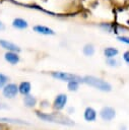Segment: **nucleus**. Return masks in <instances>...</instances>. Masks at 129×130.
<instances>
[{
    "mask_svg": "<svg viewBox=\"0 0 129 130\" xmlns=\"http://www.w3.org/2000/svg\"><path fill=\"white\" fill-rule=\"evenodd\" d=\"M83 117L87 122H93L96 119V111L91 107H87L84 110Z\"/></svg>",
    "mask_w": 129,
    "mask_h": 130,
    "instance_id": "obj_8",
    "label": "nucleus"
},
{
    "mask_svg": "<svg viewBox=\"0 0 129 130\" xmlns=\"http://www.w3.org/2000/svg\"><path fill=\"white\" fill-rule=\"evenodd\" d=\"M0 122H6V123H13V124H27L25 121L18 120V119H13V118H5V117H0Z\"/></svg>",
    "mask_w": 129,
    "mask_h": 130,
    "instance_id": "obj_16",
    "label": "nucleus"
},
{
    "mask_svg": "<svg viewBox=\"0 0 129 130\" xmlns=\"http://www.w3.org/2000/svg\"><path fill=\"white\" fill-rule=\"evenodd\" d=\"M52 77L59 79L61 81H66V82H70V81H78V82H82V78L76 74H72V73H68V72H62V71H54L51 73Z\"/></svg>",
    "mask_w": 129,
    "mask_h": 130,
    "instance_id": "obj_3",
    "label": "nucleus"
},
{
    "mask_svg": "<svg viewBox=\"0 0 129 130\" xmlns=\"http://www.w3.org/2000/svg\"><path fill=\"white\" fill-rule=\"evenodd\" d=\"M23 104H24V106L27 107V108H33V107H35L36 104H37V99H36L35 96L30 95V94H27V95H25V96L23 98Z\"/></svg>",
    "mask_w": 129,
    "mask_h": 130,
    "instance_id": "obj_13",
    "label": "nucleus"
},
{
    "mask_svg": "<svg viewBox=\"0 0 129 130\" xmlns=\"http://www.w3.org/2000/svg\"><path fill=\"white\" fill-rule=\"evenodd\" d=\"M37 116L46 122H53V123H57V124H61V125H67V126L74 125V122L71 119H69L68 117H66L65 115H63L61 113L47 114V113L37 112Z\"/></svg>",
    "mask_w": 129,
    "mask_h": 130,
    "instance_id": "obj_1",
    "label": "nucleus"
},
{
    "mask_svg": "<svg viewBox=\"0 0 129 130\" xmlns=\"http://www.w3.org/2000/svg\"><path fill=\"white\" fill-rule=\"evenodd\" d=\"M0 46L3 49L7 50L8 52H16L17 53V52L20 51V48L18 46H16L15 44H13L11 42L6 41V40H0Z\"/></svg>",
    "mask_w": 129,
    "mask_h": 130,
    "instance_id": "obj_7",
    "label": "nucleus"
},
{
    "mask_svg": "<svg viewBox=\"0 0 129 130\" xmlns=\"http://www.w3.org/2000/svg\"><path fill=\"white\" fill-rule=\"evenodd\" d=\"M107 64H108L109 66H117V65H118V61H117L116 59H114V58L108 59V60H107Z\"/></svg>",
    "mask_w": 129,
    "mask_h": 130,
    "instance_id": "obj_20",
    "label": "nucleus"
},
{
    "mask_svg": "<svg viewBox=\"0 0 129 130\" xmlns=\"http://www.w3.org/2000/svg\"><path fill=\"white\" fill-rule=\"evenodd\" d=\"M82 52L85 56H92L94 54V47L91 45V44H86L83 49H82Z\"/></svg>",
    "mask_w": 129,
    "mask_h": 130,
    "instance_id": "obj_15",
    "label": "nucleus"
},
{
    "mask_svg": "<svg viewBox=\"0 0 129 130\" xmlns=\"http://www.w3.org/2000/svg\"><path fill=\"white\" fill-rule=\"evenodd\" d=\"M30 89H31V85L28 81H22L18 85V92L24 96L30 92Z\"/></svg>",
    "mask_w": 129,
    "mask_h": 130,
    "instance_id": "obj_11",
    "label": "nucleus"
},
{
    "mask_svg": "<svg viewBox=\"0 0 129 130\" xmlns=\"http://www.w3.org/2000/svg\"><path fill=\"white\" fill-rule=\"evenodd\" d=\"M0 29H4V24L0 21Z\"/></svg>",
    "mask_w": 129,
    "mask_h": 130,
    "instance_id": "obj_22",
    "label": "nucleus"
},
{
    "mask_svg": "<svg viewBox=\"0 0 129 130\" xmlns=\"http://www.w3.org/2000/svg\"><path fill=\"white\" fill-rule=\"evenodd\" d=\"M100 116L104 121H112L115 116H116V112L112 107H104L101 111H100Z\"/></svg>",
    "mask_w": 129,
    "mask_h": 130,
    "instance_id": "obj_5",
    "label": "nucleus"
},
{
    "mask_svg": "<svg viewBox=\"0 0 129 130\" xmlns=\"http://www.w3.org/2000/svg\"><path fill=\"white\" fill-rule=\"evenodd\" d=\"M123 59H124V61H125L126 63L129 64V51H126V52L123 54Z\"/></svg>",
    "mask_w": 129,
    "mask_h": 130,
    "instance_id": "obj_21",
    "label": "nucleus"
},
{
    "mask_svg": "<svg viewBox=\"0 0 129 130\" xmlns=\"http://www.w3.org/2000/svg\"><path fill=\"white\" fill-rule=\"evenodd\" d=\"M117 40L119 42H122L124 44H127L129 45V37H126V36H118L117 37Z\"/></svg>",
    "mask_w": 129,
    "mask_h": 130,
    "instance_id": "obj_19",
    "label": "nucleus"
},
{
    "mask_svg": "<svg viewBox=\"0 0 129 130\" xmlns=\"http://www.w3.org/2000/svg\"><path fill=\"white\" fill-rule=\"evenodd\" d=\"M17 93H18V86L15 83H7L2 89V94L7 99H13L16 96Z\"/></svg>",
    "mask_w": 129,
    "mask_h": 130,
    "instance_id": "obj_4",
    "label": "nucleus"
},
{
    "mask_svg": "<svg viewBox=\"0 0 129 130\" xmlns=\"http://www.w3.org/2000/svg\"><path fill=\"white\" fill-rule=\"evenodd\" d=\"M34 30H35L36 32H38V34L45 35V36H52V35L55 34V31H54L52 28H50V27H48V26H45V25H41V24L35 25V26H34Z\"/></svg>",
    "mask_w": 129,
    "mask_h": 130,
    "instance_id": "obj_9",
    "label": "nucleus"
},
{
    "mask_svg": "<svg viewBox=\"0 0 129 130\" xmlns=\"http://www.w3.org/2000/svg\"><path fill=\"white\" fill-rule=\"evenodd\" d=\"M12 25L18 29H23V28H26L28 23L26 20H24L23 18H14L13 21H12Z\"/></svg>",
    "mask_w": 129,
    "mask_h": 130,
    "instance_id": "obj_12",
    "label": "nucleus"
},
{
    "mask_svg": "<svg viewBox=\"0 0 129 130\" xmlns=\"http://www.w3.org/2000/svg\"><path fill=\"white\" fill-rule=\"evenodd\" d=\"M78 86H79V82L78 81H70V82H67V88L70 91H76L78 89Z\"/></svg>",
    "mask_w": 129,
    "mask_h": 130,
    "instance_id": "obj_17",
    "label": "nucleus"
},
{
    "mask_svg": "<svg viewBox=\"0 0 129 130\" xmlns=\"http://www.w3.org/2000/svg\"><path fill=\"white\" fill-rule=\"evenodd\" d=\"M66 103H67V95L64 93H60L55 98L53 103V108L57 111H60L65 107Z\"/></svg>",
    "mask_w": 129,
    "mask_h": 130,
    "instance_id": "obj_6",
    "label": "nucleus"
},
{
    "mask_svg": "<svg viewBox=\"0 0 129 130\" xmlns=\"http://www.w3.org/2000/svg\"><path fill=\"white\" fill-rule=\"evenodd\" d=\"M7 81H8V77L3 73H0V88L4 87L7 84Z\"/></svg>",
    "mask_w": 129,
    "mask_h": 130,
    "instance_id": "obj_18",
    "label": "nucleus"
},
{
    "mask_svg": "<svg viewBox=\"0 0 129 130\" xmlns=\"http://www.w3.org/2000/svg\"><path fill=\"white\" fill-rule=\"evenodd\" d=\"M104 54H105V56H106L108 59H112V58H115V56H117L118 50L115 49V48L109 47V48H106V49L104 50Z\"/></svg>",
    "mask_w": 129,
    "mask_h": 130,
    "instance_id": "obj_14",
    "label": "nucleus"
},
{
    "mask_svg": "<svg viewBox=\"0 0 129 130\" xmlns=\"http://www.w3.org/2000/svg\"><path fill=\"white\" fill-rule=\"evenodd\" d=\"M82 82H85L86 84L101 90V91H111L112 90V85L102 79V78H99V77H95V76H85L82 78Z\"/></svg>",
    "mask_w": 129,
    "mask_h": 130,
    "instance_id": "obj_2",
    "label": "nucleus"
},
{
    "mask_svg": "<svg viewBox=\"0 0 129 130\" xmlns=\"http://www.w3.org/2000/svg\"><path fill=\"white\" fill-rule=\"evenodd\" d=\"M4 58L8 63L12 65H15L19 62V56L16 52H6L4 55Z\"/></svg>",
    "mask_w": 129,
    "mask_h": 130,
    "instance_id": "obj_10",
    "label": "nucleus"
}]
</instances>
